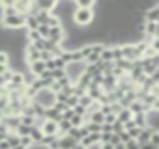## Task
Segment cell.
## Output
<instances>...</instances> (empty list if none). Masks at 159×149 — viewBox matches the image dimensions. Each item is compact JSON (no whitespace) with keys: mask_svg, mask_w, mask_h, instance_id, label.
<instances>
[{"mask_svg":"<svg viewBox=\"0 0 159 149\" xmlns=\"http://www.w3.org/2000/svg\"><path fill=\"white\" fill-rule=\"evenodd\" d=\"M94 21H96V11L94 10H79V8H75L73 24L81 26V28H88L90 24H94Z\"/></svg>","mask_w":159,"mask_h":149,"instance_id":"1","label":"cell"},{"mask_svg":"<svg viewBox=\"0 0 159 149\" xmlns=\"http://www.w3.org/2000/svg\"><path fill=\"white\" fill-rule=\"evenodd\" d=\"M64 71H66V77L69 79V82L77 84V80L81 79L86 71V63L84 62H73V63H67Z\"/></svg>","mask_w":159,"mask_h":149,"instance_id":"2","label":"cell"},{"mask_svg":"<svg viewBox=\"0 0 159 149\" xmlns=\"http://www.w3.org/2000/svg\"><path fill=\"white\" fill-rule=\"evenodd\" d=\"M25 21L26 17L25 15H19V13H13V15H8V17H2L0 19V28H6V30H21L25 28Z\"/></svg>","mask_w":159,"mask_h":149,"instance_id":"3","label":"cell"},{"mask_svg":"<svg viewBox=\"0 0 159 149\" xmlns=\"http://www.w3.org/2000/svg\"><path fill=\"white\" fill-rule=\"evenodd\" d=\"M34 103L39 104V106H43V108H52L54 103H56V95H54V92H51V90H41V92L36 93Z\"/></svg>","mask_w":159,"mask_h":149,"instance_id":"4","label":"cell"},{"mask_svg":"<svg viewBox=\"0 0 159 149\" xmlns=\"http://www.w3.org/2000/svg\"><path fill=\"white\" fill-rule=\"evenodd\" d=\"M49 41H52L54 45H62V43L66 41V30H64V26L51 28V32H49Z\"/></svg>","mask_w":159,"mask_h":149,"instance_id":"5","label":"cell"},{"mask_svg":"<svg viewBox=\"0 0 159 149\" xmlns=\"http://www.w3.org/2000/svg\"><path fill=\"white\" fill-rule=\"evenodd\" d=\"M39 129H41V132H43V134L58 136V138H60V134H58V123H56V121H49V119H45V121H43V125H41Z\"/></svg>","mask_w":159,"mask_h":149,"instance_id":"6","label":"cell"},{"mask_svg":"<svg viewBox=\"0 0 159 149\" xmlns=\"http://www.w3.org/2000/svg\"><path fill=\"white\" fill-rule=\"evenodd\" d=\"M47 71V67H45V62H34V63H28V73L32 74V77L34 79H38L39 77V74H43Z\"/></svg>","mask_w":159,"mask_h":149,"instance_id":"7","label":"cell"},{"mask_svg":"<svg viewBox=\"0 0 159 149\" xmlns=\"http://www.w3.org/2000/svg\"><path fill=\"white\" fill-rule=\"evenodd\" d=\"M157 19H159V8H157V6H152V8L146 10L144 15H142V21H144V23H157Z\"/></svg>","mask_w":159,"mask_h":149,"instance_id":"8","label":"cell"},{"mask_svg":"<svg viewBox=\"0 0 159 149\" xmlns=\"http://www.w3.org/2000/svg\"><path fill=\"white\" fill-rule=\"evenodd\" d=\"M56 4H58V2H54V0H38L39 11H45V13H54Z\"/></svg>","mask_w":159,"mask_h":149,"instance_id":"9","label":"cell"},{"mask_svg":"<svg viewBox=\"0 0 159 149\" xmlns=\"http://www.w3.org/2000/svg\"><path fill=\"white\" fill-rule=\"evenodd\" d=\"M114 67L120 69L124 74H129L131 69H133V62H129V60H116V62H114Z\"/></svg>","mask_w":159,"mask_h":149,"instance_id":"10","label":"cell"},{"mask_svg":"<svg viewBox=\"0 0 159 149\" xmlns=\"http://www.w3.org/2000/svg\"><path fill=\"white\" fill-rule=\"evenodd\" d=\"M101 134V132H99ZM99 134H86L81 142H79V143H83L86 149H90L92 145H96V143H99Z\"/></svg>","mask_w":159,"mask_h":149,"instance_id":"11","label":"cell"},{"mask_svg":"<svg viewBox=\"0 0 159 149\" xmlns=\"http://www.w3.org/2000/svg\"><path fill=\"white\" fill-rule=\"evenodd\" d=\"M127 108H129V112H131L133 116H137V114H148V108H146L140 101H133Z\"/></svg>","mask_w":159,"mask_h":149,"instance_id":"12","label":"cell"},{"mask_svg":"<svg viewBox=\"0 0 159 149\" xmlns=\"http://www.w3.org/2000/svg\"><path fill=\"white\" fill-rule=\"evenodd\" d=\"M152 132H153V129H152V127H146V129H142V130H140V134H139V138H137L139 145H142V143H148V142H150V138H152Z\"/></svg>","mask_w":159,"mask_h":149,"instance_id":"13","label":"cell"},{"mask_svg":"<svg viewBox=\"0 0 159 149\" xmlns=\"http://www.w3.org/2000/svg\"><path fill=\"white\" fill-rule=\"evenodd\" d=\"M75 143H77V142H75L73 138H69L67 134H64V136L58 138V145H60V149H71Z\"/></svg>","mask_w":159,"mask_h":149,"instance_id":"14","label":"cell"},{"mask_svg":"<svg viewBox=\"0 0 159 149\" xmlns=\"http://www.w3.org/2000/svg\"><path fill=\"white\" fill-rule=\"evenodd\" d=\"M133 121H135V125H137L139 129L150 127V125H148V114H137V116H133Z\"/></svg>","mask_w":159,"mask_h":149,"instance_id":"15","label":"cell"},{"mask_svg":"<svg viewBox=\"0 0 159 149\" xmlns=\"http://www.w3.org/2000/svg\"><path fill=\"white\" fill-rule=\"evenodd\" d=\"M116 117H118V121H120V123H124V125H125L127 121H131V119H133V114L129 112V108H122V110L118 112V116H116Z\"/></svg>","mask_w":159,"mask_h":149,"instance_id":"16","label":"cell"},{"mask_svg":"<svg viewBox=\"0 0 159 149\" xmlns=\"http://www.w3.org/2000/svg\"><path fill=\"white\" fill-rule=\"evenodd\" d=\"M43 117H45V119H49V121H56V123L62 119V116H60L54 108H45V116H43Z\"/></svg>","mask_w":159,"mask_h":149,"instance_id":"17","label":"cell"},{"mask_svg":"<svg viewBox=\"0 0 159 149\" xmlns=\"http://www.w3.org/2000/svg\"><path fill=\"white\" fill-rule=\"evenodd\" d=\"M43 136H45V134L41 132V129H38V127H32V129H30V138H32L34 143H41Z\"/></svg>","mask_w":159,"mask_h":149,"instance_id":"18","label":"cell"},{"mask_svg":"<svg viewBox=\"0 0 159 149\" xmlns=\"http://www.w3.org/2000/svg\"><path fill=\"white\" fill-rule=\"evenodd\" d=\"M38 21L34 15H26V21H25V30H38Z\"/></svg>","mask_w":159,"mask_h":149,"instance_id":"19","label":"cell"},{"mask_svg":"<svg viewBox=\"0 0 159 149\" xmlns=\"http://www.w3.org/2000/svg\"><path fill=\"white\" fill-rule=\"evenodd\" d=\"M69 129H71V123H69V121H66V119H60V121H58V134H60V136L67 134Z\"/></svg>","mask_w":159,"mask_h":149,"instance_id":"20","label":"cell"},{"mask_svg":"<svg viewBox=\"0 0 159 149\" xmlns=\"http://www.w3.org/2000/svg\"><path fill=\"white\" fill-rule=\"evenodd\" d=\"M92 103H94V101H92V97H90L88 93H86V95H83L81 99H79V106H83V108H86V112H88V108L92 106Z\"/></svg>","mask_w":159,"mask_h":149,"instance_id":"21","label":"cell"},{"mask_svg":"<svg viewBox=\"0 0 159 149\" xmlns=\"http://www.w3.org/2000/svg\"><path fill=\"white\" fill-rule=\"evenodd\" d=\"M19 121H21V125H25V127H34V123H36V117H32V116H19Z\"/></svg>","mask_w":159,"mask_h":149,"instance_id":"22","label":"cell"},{"mask_svg":"<svg viewBox=\"0 0 159 149\" xmlns=\"http://www.w3.org/2000/svg\"><path fill=\"white\" fill-rule=\"evenodd\" d=\"M69 123H71V127L79 129V127H83V125H84V117H83V116H77V114H75V116L69 119Z\"/></svg>","mask_w":159,"mask_h":149,"instance_id":"23","label":"cell"},{"mask_svg":"<svg viewBox=\"0 0 159 149\" xmlns=\"http://www.w3.org/2000/svg\"><path fill=\"white\" fill-rule=\"evenodd\" d=\"M56 140H58V136H49V134H45V136H43V140H41V145L49 149V147H51Z\"/></svg>","mask_w":159,"mask_h":149,"instance_id":"24","label":"cell"},{"mask_svg":"<svg viewBox=\"0 0 159 149\" xmlns=\"http://www.w3.org/2000/svg\"><path fill=\"white\" fill-rule=\"evenodd\" d=\"M49 32H51V28H49V26H43V24H39V26H38V34L41 36V39H49Z\"/></svg>","mask_w":159,"mask_h":149,"instance_id":"25","label":"cell"},{"mask_svg":"<svg viewBox=\"0 0 159 149\" xmlns=\"http://www.w3.org/2000/svg\"><path fill=\"white\" fill-rule=\"evenodd\" d=\"M30 129H32V127L19 125V127H17V130H15V134H17V136H30Z\"/></svg>","mask_w":159,"mask_h":149,"instance_id":"26","label":"cell"},{"mask_svg":"<svg viewBox=\"0 0 159 149\" xmlns=\"http://www.w3.org/2000/svg\"><path fill=\"white\" fill-rule=\"evenodd\" d=\"M51 77H52V80H60V79L66 77V71L64 69H54V71H51Z\"/></svg>","mask_w":159,"mask_h":149,"instance_id":"27","label":"cell"},{"mask_svg":"<svg viewBox=\"0 0 159 149\" xmlns=\"http://www.w3.org/2000/svg\"><path fill=\"white\" fill-rule=\"evenodd\" d=\"M83 95H86V90H84V88H79V86H75V84H73V97L81 99Z\"/></svg>","mask_w":159,"mask_h":149,"instance_id":"28","label":"cell"},{"mask_svg":"<svg viewBox=\"0 0 159 149\" xmlns=\"http://www.w3.org/2000/svg\"><path fill=\"white\" fill-rule=\"evenodd\" d=\"M0 65H10V54L6 50H0Z\"/></svg>","mask_w":159,"mask_h":149,"instance_id":"29","label":"cell"},{"mask_svg":"<svg viewBox=\"0 0 159 149\" xmlns=\"http://www.w3.org/2000/svg\"><path fill=\"white\" fill-rule=\"evenodd\" d=\"M120 132H124V123H120L118 119L112 123V134H120Z\"/></svg>","mask_w":159,"mask_h":149,"instance_id":"30","label":"cell"},{"mask_svg":"<svg viewBox=\"0 0 159 149\" xmlns=\"http://www.w3.org/2000/svg\"><path fill=\"white\" fill-rule=\"evenodd\" d=\"M150 49H152L155 54H159V37H152V39H150Z\"/></svg>","mask_w":159,"mask_h":149,"instance_id":"31","label":"cell"},{"mask_svg":"<svg viewBox=\"0 0 159 149\" xmlns=\"http://www.w3.org/2000/svg\"><path fill=\"white\" fill-rule=\"evenodd\" d=\"M52 108H54V110H56V112L62 116V114L67 110V104H66V103H54V106H52Z\"/></svg>","mask_w":159,"mask_h":149,"instance_id":"32","label":"cell"},{"mask_svg":"<svg viewBox=\"0 0 159 149\" xmlns=\"http://www.w3.org/2000/svg\"><path fill=\"white\" fill-rule=\"evenodd\" d=\"M66 104H67V108H75V106L79 104V99H77V97H73V95H69V97H67V101H66Z\"/></svg>","mask_w":159,"mask_h":149,"instance_id":"33","label":"cell"},{"mask_svg":"<svg viewBox=\"0 0 159 149\" xmlns=\"http://www.w3.org/2000/svg\"><path fill=\"white\" fill-rule=\"evenodd\" d=\"M150 143H153L155 147H159V130H155V129H153L152 138H150Z\"/></svg>","mask_w":159,"mask_h":149,"instance_id":"34","label":"cell"},{"mask_svg":"<svg viewBox=\"0 0 159 149\" xmlns=\"http://www.w3.org/2000/svg\"><path fill=\"white\" fill-rule=\"evenodd\" d=\"M140 130H142V129H137V127H135V129L125 130V132L129 134V138H131V140H137V138H139V134H140Z\"/></svg>","mask_w":159,"mask_h":149,"instance_id":"35","label":"cell"},{"mask_svg":"<svg viewBox=\"0 0 159 149\" xmlns=\"http://www.w3.org/2000/svg\"><path fill=\"white\" fill-rule=\"evenodd\" d=\"M73 116H75V112H73V108H67V110H66V112L62 114V119H66V121H69V119H71Z\"/></svg>","mask_w":159,"mask_h":149,"instance_id":"36","label":"cell"},{"mask_svg":"<svg viewBox=\"0 0 159 149\" xmlns=\"http://www.w3.org/2000/svg\"><path fill=\"white\" fill-rule=\"evenodd\" d=\"M125 149H140V145H139L137 140H129V142L125 143Z\"/></svg>","mask_w":159,"mask_h":149,"instance_id":"37","label":"cell"},{"mask_svg":"<svg viewBox=\"0 0 159 149\" xmlns=\"http://www.w3.org/2000/svg\"><path fill=\"white\" fill-rule=\"evenodd\" d=\"M116 119H118L116 114H107V116H105V123H107V125H112Z\"/></svg>","mask_w":159,"mask_h":149,"instance_id":"38","label":"cell"},{"mask_svg":"<svg viewBox=\"0 0 159 149\" xmlns=\"http://www.w3.org/2000/svg\"><path fill=\"white\" fill-rule=\"evenodd\" d=\"M118 136H120V142H122V143H124V145H125V143H127V142H129V140H131V138H129V134H127V132H125V130H124V132H120V134H118Z\"/></svg>","mask_w":159,"mask_h":149,"instance_id":"39","label":"cell"},{"mask_svg":"<svg viewBox=\"0 0 159 149\" xmlns=\"http://www.w3.org/2000/svg\"><path fill=\"white\" fill-rule=\"evenodd\" d=\"M54 56L51 52H41V62H47V60H52Z\"/></svg>","mask_w":159,"mask_h":149,"instance_id":"40","label":"cell"},{"mask_svg":"<svg viewBox=\"0 0 159 149\" xmlns=\"http://www.w3.org/2000/svg\"><path fill=\"white\" fill-rule=\"evenodd\" d=\"M0 149H11V145L8 143V140H2V142H0Z\"/></svg>","mask_w":159,"mask_h":149,"instance_id":"41","label":"cell"},{"mask_svg":"<svg viewBox=\"0 0 159 149\" xmlns=\"http://www.w3.org/2000/svg\"><path fill=\"white\" fill-rule=\"evenodd\" d=\"M150 79H152V80H153V82H155V84H157V82H159V69H157V71H155V73H153V74H152V77H150Z\"/></svg>","mask_w":159,"mask_h":149,"instance_id":"42","label":"cell"},{"mask_svg":"<svg viewBox=\"0 0 159 149\" xmlns=\"http://www.w3.org/2000/svg\"><path fill=\"white\" fill-rule=\"evenodd\" d=\"M71 149H86V147H84L83 143H79V142H77V143H75V145H73Z\"/></svg>","mask_w":159,"mask_h":149,"instance_id":"43","label":"cell"},{"mask_svg":"<svg viewBox=\"0 0 159 149\" xmlns=\"http://www.w3.org/2000/svg\"><path fill=\"white\" fill-rule=\"evenodd\" d=\"M114 149H125V145L124 143H118V145H114Z\"/></svg>","mask_w":159,"mask_h":149,"instance_id":"44","label":"cell"},{"mask_svg":"<svg viewBox=\"0 0 159 149\" xmlns=\"http://www.w3.org/2000/svg\"><path fill=\"white\" fill-rule=\"evenodd\" d=\"M11 149H26V147H23V145L19 143V145H15V147H11Z\"/></svg>","mask_w":159,"mask_h":149,"instance_id":"45","label":"cell"},{"mask_svg":"<svg viewBox=\"0 0 159 149\" xmlns=\"http://www.w3.org/2000/svg\"><path fill=\"white\" fill-rule=\"evenodd\" d=\"M155 37H159V24H157V30H155Z\"/></svg>","mask_w":159,"mask_h":149,"instance_id":"46","label":"cell"},{"mask_svg":"<svg viewBox=\"0 0 159 149\" xmlns=\"http://www.w3.org/2000/svg\"><path fill=\"white\" fill-rule=\"evenodd\" d=\"M157 86H159V82H157Z\"/></svg>","mask_w":159,"mask_h":149,"instance_id":"47","label":"cell"}]
</instances>
